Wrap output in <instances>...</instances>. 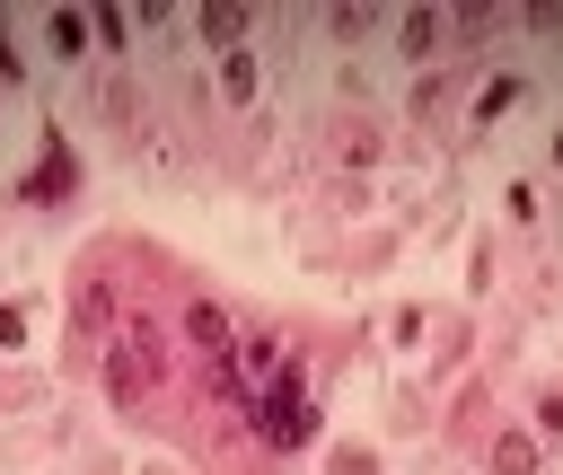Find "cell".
<instances>
[{
    "mask_svg": "<svg viewBox=\"0 0 563 475\" xmlns=\"http://www.w3.org/2000/svg\"><path fill=\"white\" fill-rule=\"evenodd\" d=\"M255 431H264V440H282V449L317 431V413H308V396H299V378H290V369H282V378H264V396H255Z\"/></svg>",
    "mask_w": 563,
    "mask_h": 475,
    "instance_id": "cell-1",
    "label": "cell"
},
{
    "mask_svg": "<svg viewBox=\"0 0 563 475\" xmlns=\"http://www.w3.org/2000/svg\"><path fill=\"white\" fill-rule=\"evenodd\" d=\"M493 466H501V475H537V440H528V431H501V440H493Z\"/></svg>",
    "mask_w": 563,
    "mask_h": 475,
    "instance_id": "cell-2",
    "label": "cell"
},
{
    "mask_svg": "<svg viewBox=\"0 0 563 475\" xmlns=\"http://www.w3.org/2000/svg\"><path fill=\"white\" fill-rule=\"evenodd\" d=\"M246 35V9H202V44H238Z\"/></svg>",
    "mask_w": 563,
    "mask_h": 475,
    "instance_id": "cell-3",
    "label": "cell"
},
{
    "mask_svg": "<svg viewBox=\"0 0 563 475\" xmlns=\"http://www.w3.org/2000/svg\"><path fill=\"white\" fill-rule=\"evenodd\" d=\"M53 53H88V18L62 9V18H53Z\"/></svg>",
    "mask_w": 563,
    "mask_h": 475,
    "instance_id": "cell-4",
    "label": "cell"
},
{
    "mask_svg": "<svg viewBox=\"0 0 563 475\" xmlns=\"http://www.w3.org/2000/svg\"><path fill=\"white\" fill-rule=\"evenodd\" d=\"M220 88H229V97H255V62L229 53V62H220Z\"/></svg>",
    "mask_w": 563,
    "mask_h": 475,
    "instance_id": "cell-5",
    "label": "cell"
},
{
    "mask_svg": "<svg viewBox=\"0 0 563 475\" xmlns=\"http://www.w3.org/2000/svg\"><path fill=\"white\" fill-rule=\"evenodd\" d=\"M194 343L220 352V343H229V317H220V308H194Z\"/></svg>",
    "mask_w": 563,
    "mask_h": 475,
    "instance_id": "cell-6",
    "label": "cell"
},
{
    "mask_svg": "<svg viewBox=\"0 0 563 475\" xmlns=\"http://www.w3.org/2000/svg\"><path fill=\"white\" fill-rule=\"evenodd\" d=\"M510 97H519V79H493V88H484V97H475V123H493V114H501V106H510Z\"/></svg>",
    "mask_w": 563,
    "mask_h": 475,
    "instance_id": "cell-7",
    "label": "cell"
},
{
    "mask_svg": "<svg viewBox=\"0 0 563 475\" xmlns=\"http://www.w3.org/2000/svg\"><path fill=\"white\" fill-rule=\"evenodd\" d=\"M537 431H545V440H563V387H545V396H537Z\"/></svg>",
    "mask_w": 563,
    "mask_h": 475,
    "instance_id": "cell-8",
    "label": "cell"
},
{
    "mask_svg": "<svg viewBox=\"0 0 563 475\" xmlns=\"http://www.w3.org/2000/svg\"><path fill=\"white\" fill-rule=\"evenodd\" d=\"M18 343H26V308L9 299V308H0V352H18Z\"/></svg>",
    "mask_w": 563,
    "mask_h": 475,
    "instance_id": "cell-9",
    "label": "cell"
}]
</instances>
